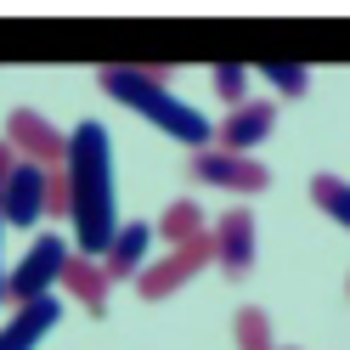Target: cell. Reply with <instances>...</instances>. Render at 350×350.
<instances>
[{"mask_svg":"<svg viewBox=\"0 0 350 350\" xmlns=\"http://www.w3.org/2000/svg\"><path fill=\"white\" fill-rule=\"evenodd\" d=\"M159 237H164L170 249H187V243H198V237H209V226H204V209L192 204V198L170 204V209L159 215Z\"/></svg>","mask_w":350,"mask_h":350,"instance_id":"obj_13","label":"cell"},{"mask_svg":"<svg viewBox=\"0 0 350 350\" xmlns=\"http://www.w3.org/2000/svg\"><path fill=\"white\" fill-rule=\"evenodd\" d=\"M254 254H260V226H254V215L237 204V209H226L221 221H215V266L243 277L254 266Z\"/></svg>","mask_w":350,"mask_h":350,"instance_id":"obj_8","label":"cell"},{"mask_svg":"<svg viewBox=\"0 0 350 350\" xmlns=\"http://www.w3.org/2000/svg\"><path fill=\"white\" fill-rule=\"evenodd\" d=\"M12 164H17V152L0 142V243H6V175H12ZM0 305H6V266H0Z\"/></svg>","mask_w":350,"mask_h":350,"instance_id":"obj_18","label":"cell"},{"mask_svg":"<svg viewBox=\"0 0 350 350\" xmlns=\"http://www.w3.org/2000/svg\"><path fill=\"white\" fill-rule=\"evenodd\" d=\"M311 204H317L334 226H345V232H350V181H345V175H334V170L311 175Z\"/></svg>","mask_w":350,"mask_h":350,"instance_id":"obj_14","label":"cell"},{"mask_svg":"<svg viewBox=\"0 0 350 350\" xmlns=\"http://www.w3.org/2000/svg\"><path fill=\"white\" fill-rule=\"evenodd\" d=\"M68 221H74V254L102 260L119 237V198H113V136L102 119H79L68 130Z\"/></svg>","mask_w":350,"mask_h":350,"instance_id":"obj_1","label":"cell"},{"mask_svg":"<svg viewBox=\"0 0 350 350\" xmlns=\"http://www.w3.org/2000/svg\"><path fill=\"white\" fill-rule=\"evenodd\" d=\"M192 175L215 192H266L271 187V170L260 159H243V152H221V147H204L192 152Z\"/></svg>","mask_w":350,"mask_h":350,"instance_id":"obj_6","label":"cell"},{"mask_svg":"<svg viewBox=\"0 0 350 350\" xmlns=\"http://www.w3.org/2000/svg\"><path fill=\"white\" fill-rule=\"evenodd\" d=\"M62 288H68V299L79 305V311L102 317V311H107V294H113V277L102 271V260L74 254V260H68V271H62Z\"/></svg>","mask_w":350,"mask_h":350,"instance_id":"obj_12","label":"cell"},{"mask_svg":"<svg viewBox=\"0 0 350 350\" xmlns=\"http://www.w3.org/2000/svg\"><path fill=\"white\" fill-rule=\"evenodd\" d=\"M147 249H152V226H147V221H124L119 237H113L107 254H102V271L113 277V282L142 277V271H147Z\"/></svg>","mask_w":350,"mask_h":350,"instance_id":"obj_11","label":"cell"},{"mask_svg":"<svg viewBox=\"0 0 350 350\" xmlns=\"http://www.w3.org/2000/svg\"><path fill=\"white\" fill-rule=\"evenodd\" d=\"M271 124H277V102H243V107H232V113L221 119L215 142H221V152H243L249 159V147L266 142Z\"/></svg>","mask_w":350,"mask_h":350,"instance_id":"obj_9","label":"cell"},{"mask_svg":"<svg viewBox=\"0 0 350 350\" xmlns=\"http://www.w3.org/2000/svg\"><path fill=\"white\" fill-rule=\"evenodd\" d=\"M6 147L17 152V159L40 164V170H62V159H68V130H57L46 113H34V107H12Z\"/></svg>","mask_w":350,"mask_h":350,"instance_id":"obj_4","label":"cell"},{"mask_svg":"<svg viewBox=\"0 0 350 350\" xmlns=\"http://www.w3.org/2000/svg\"><path fill=\"white\" fill-rule=\"evenodd\" d=\"M204 266H215V232L198 237V243H187V249H170L164 260H152V266L136 277V294L142 299H164L175 288H187V277H198Z\"/></svg>","mask_w":350,"mask_h":350,"instance_id":"obj_5","label":"cell"},{"mask_svg":"<svg viewBox=\"0 0 350 350\" xmlns=\"http://www.w3.org/2000/svg\"><path fill=\"white\" fill-rule=\"evenodd\" d=\"M68 260H74V243H68V237H57V232H40L34 243H29V254L17 260L12 271H6V299H17V305H34V299H46V294L57 288V282H62Z\"/></svg>","mask_w":350,"mask_h":350,"instance_id":"obj_3","label":"cell"},{"mask_svg":"<svg viewBox=\"0 0 350 350\" xmlns=\"http://www.w3.org/2000/svg\"><path fill=\"white\" fill-rule=\"evenodd\" d=\"M96 85H102V91L113 96V102H124L130 113H142L152 130H164L170 142L198 147V152L215 142V124H209L192 102L175 96V91H170V79H164L159 68H102V74H96Z\"/></svg>","mask_w":350,"mask_h":350,"instance_id":"obj_2","label":"cell"},{"mask_svg":"<svg viewBox=\"0 0 350 350\" xmlns=\"http://www.w3.org/2000/svg\"><path fill=\"white\" fill-rule=\"evenodd\" d=\"M209 85H215V96L232 102V107L249 102V68H243V62H221V68L209 74Z\"/></svg>","mask_w":350,"mask_h":350,"instance_id":"obj_17","label":"cell"},{"mask_svg":"<svg viewBox=\"0 0 350 350\" xmlns=\"http://www.w3.org/2000/svg\"><path fill=\"white\" fill-rule=\"evenodd\" d=\"M232 327H237V350H277L271 345V317L260 311V305H243V311L232 317Z\"/></svg>","mask_w":350,"mask_h":350,"instance_id":"obj_15","label":"cell"},{"mask_svg":"<svg viewBox=\"0 0 350 350\" xmlns=\"http://www.w3.org/2000/svg\"><path fill=\"white\" fill-rule=\"evenodd\" d=\"M260 79H266L277 96H305L311 91V68H294V62H260Z\"/></svg>","mask_w":350,"mask_h":350,"instance_id":"obj_16","label":"cell"},{"mask_svg":"<svg viewBox=\"0 0 350 350\" xmlns=\"http://www.w3.org/2000/svg\"><path fill=\"white\" fill-rule=\"evenodd\" d=\"M46 187H51V170H40L29 159H17L6 175V226L17 232H34V221L46 215Z\"/></svg>","mask_w":350,"mask_h":350,"instance_id":"obj_7","label":"cell"},{"mask_svg":"<svg viewBox=\"0 0 350 350\" xmlns=\"http://www.w3.org/2000/svg\"><path fill=\"white\" fill-rule=\"evenodd\" d=\"M46 215H68V170H51V187H46Z\"/></svg>","mask_w":350,"mask_h":350,"instance_id":"obj_19","label":"cell"},{"mask_svg":"<svg viewBox=\"0 0 350 350\" xmlns=\"http://www.w3.org/2000/svg\"><path fill=\"white\" fill-rule=\"evenodd\" d=\"M345 288H350V282H345Z\"/></svg>","mask_w":350,"mask_h":350,"instance_id":"obj_20","label":"cell"},{"mask_svg":"<svg viewBox=\"0 0 350 350\" xmlns=\"http://www.w3.org/2000/svg\"><path fill=\"white\" fill-rule=\"evenodd\" d=\"M57 322H62V299L57 294L34 299V305H17V317L0 322V350H34Z\"/></svg>","mask_w":350,"mask_h":350,"instance_id":"obj_10","label":"cell"}]
</instances>
